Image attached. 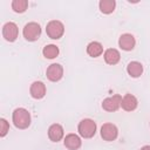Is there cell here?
<instances>
[{"instance_id": "44dd1931", "label": "cell", "mask_w": 150, "mask_h": 150, "mask_svg": "<svg viewBox=\"0 0 150 150\" xmlns=\"http://www.w3.org/2000/svg\"><path fill=\"white\" fill-rule=\"evenodd\" d=\"M139 150H150V145H144V146H142Z\"/></svg>"}, {"instance_id": "9c48e42d", "label": "cell", "mask_w": 150, "mask_h": 150, "mask_svg": "<svg viewBox=\"0 0 150 150\" xmlns=\"http://www.w3.org/2000/svg\"><path fill=\"white\" fill-rule=\"evenodd\" d=\"M29 94L35 100H41L46 95V84L41 81H35L29 88Z\"/></svg>"}, {"instance_id": "277c9868", "label": "cell", "mask_w": 150, "mask_h": 150, "mask_svg": "<svg viewBox=\"0 0 150 150\" xmlns=\"http://www.w3.org/2000/svg\"><path fill=\"white\" fill-rule=\"evenodd\" d=\"M22 35L29 42L36 41L40 38V35H41V27H40V25L38 22H28V23H26L23 29H22Z\"/></svg>"}, {"instance_id": "4fadbf2b", "label": "cell", "mask_w": 150, "mask_h": 150, "mask_svg": "<svg viewBox=\"0 0 150 150\" xmlns=\"http://www.w3.org/2000/svg\"><path fill=\"white\" fill-rule=\"evenodd\" d=\"M138 105V101L136 98V96H134L132 94H125L122 97V103L121 107L123 110L125 111H134Z\"/></svg>"}, {"instance_id": "7a4b0ae2", "label": "cell", "mask_w": 150, "mask_h": 150, "mask_svg": "<svg viewBox=\"0 0 150 150\" xmlns=\"http://www.w3.org/2000/svg\"><path fill=\"white\" fill-rule=\"evenodd\" d=\"M96 123L90 118L82 120L77 125V131L83 138H91L96 134Z\"/></svg>"}, {"instance_id": "3957f363", "label": "cell", "mask_w": 150, "mask_h": 150, "mask_svg": "<svg viewBox=\"0 0 150 150\" xmlns=\"http://www.w3.org/2000/svg\"><path fill=\"white\" fill-rule=\"evenodd\" d=\"M47 35L53 40H59L64 34V26L59 20H50L46 26Z\"/></svg>"}, {"instance_id": "ffe728a7", "label": "cell", "mask_w": 150, "mask_h": 150, "mask_svg": "<svg viewBox=\"0 0 150 150\" xmlns=\"http://www.w3.org/2000/svg\"><path fill=\"white\" fill-rule=\"evenodd\" d=\"M9 131V124L5 118H0V136L5 137Z\"/></svg>"}, {"instance_id": "52a82bcc", "label": "cell", "mask_w": 150, "mask_h": 150, "mask_svg": "<svg viewBox=\"0 0 150 150\" xmlns=\"http://www.w3.org/2000/svg\"><path fill=\"white\" fill-rule=\"evenodd\" d=\"M19 35V28L16 23L9 21L2 26V36L8 42H14Z\"/></svg>"}, {"instance_id": "5bb4252c", "label": "cell", "mask_w": 150, "mask_h": 150, "mask_svg": "<svg viewBox=\"0 0 150 150\" xmlns=\"http://www.w3.org/2000/svg\"><path fill=\"white\" fill-rule=\"evenodd\" d=\"M104 61L105 63L110 64V66H114V64H117L121 60V54L117 49L115 48H108L105 52H104Z\"/></svg>"}, {"instance_id": "5b68a950", "label": "cell", "mask_w": 150, "mask_h": 150, "mask_svg": "<svg viewBox=\"0 0 150 150\" xmlns=\"http://www.w3.org/2000/svg\"><path fill=\"white\" fill-rule=\"evenodd\" d=\"M121 103H122V96L118 94H115L102 101V109L109 112H114L120 109Z\"/></svg>"}, {"instance_id": "8992f818", "label": "cell", "mask_w": 150, "mask_h": 150, "mask_svg": "<svg viewBox=\"0 0 150 150\" xmlns=\"http://www.w3.org/2000/svg\"><path fill=\"white\" fill-rule=\"evenodd\" d=\"M101 137L103 138V141H107V142H112L117 138L118 136V129L115 124L112 123H104L102 127H101Z\"/></svg>"}, {"instance_id": "30bf717a", "label": "cell", "mask_w": 150, "mask_h": 150, "mask_svg": "<svg viewBox=\"0 0 150 150\" xmlns=\"http://www.w3.org/2000/svg\"><path fill=\"white\" fill-rule=\"evenodd\" d=\"M136 45V40L134 38V35L129 34V33H125V34H122L118 39V46L121 47V49L125 50V52H130L134 49Z\"/></svg>"}, {"instance_id": "ac0fdd59", "label": "cell", "mask_w": 150, "mask_h": 150, "mask_svg": "<svg viewBox=\"0 0 150 150\" xmlns=\"http://www.w3.org/2000/svg\"><path fill=\"white\" fill-rule=\"evenodd\" d=\"M59 47L55 45H47L42 49V54L46 59H55L59 55Z\"/></svg>"}, {"instance_id": "9a60e30c", "label": "cell", "mask_w": 150, "mask_h": 150, "mask_svg": "<svg viewBox=\"0 0 150 150\" xmlns=\"http://www.w3.org/2000/svg\"><path fill=\"white\" fill-rule=\"evenodd\" d=\"M127 71H128V74H129L131 77H134V79L139 77V76L142 75V73H143V66H142V63L138 62V61H131V62H129V64L127 66Z\"/></svg>"}, {"instance_id": "6da1fadb", "label": "cell", "mask_w": 150, "mask_h": 150, "mask_svg": "<svg viewBox=\"0 0 150 150\" xmlns=\"http://www.w3.org/2000/svg\"><path fill=\"white\" fill-rule=\"evenodd\" d=\"M12 121L15 128L18 129H27L30 125V114L25 108H16L13 111Z\"/></svg>"}, {"instance_id": "d6986e66", "label": "cell", "mask_w": 150, "mask_h": 150, "mask_svg": "<svg viewBox=\"0 0 150 150\" xmlns=\"http://www.w3.org/2000/svg\"><path fill=\"white\" fill-rule=\"evenodd\" d=\"M27 7H28L27 0H13L12 1V9L15 13H23L26 12Z\"/></svg>"}, {"instance_id": "e0dca14e", "label": "cell", "mask_w": 150, "mask_h": 150, "mask_svg": "<svg viewBox=\"0 0 150 150\" xmlns=\"http://www.w3.org/2000/svg\"><path fill=\"white\" fill-rule=\"evenodd\" d=\"M98 7L103 14H110L115 11L116 1L115 0H101L98 2Z\"/></svg>"}, {"instance_id": "8fae6325", "label": "cell", "mask_w": 150, "mask_h": 150, "mask_svg": "<svg viewBox=\"0 0 150 150\" xmlns=\"http://www.w3.org/2000/svg\"><path fill=\"white\" fill-rule=\"evenodd\" d=\"M64 136V131L61 124L54 123L48 128V137L52 142H60Z\"/></svg>"}, {"instance_id": "7c38bea8", "label": "cell", "mask_w": 150, "mask_h": 150, "mask_svg": "<svg viewBox=\"0 0 150 150\" xmlns=\"http://www.w3.org/2000/svg\"><path fill=\"white\" fill-rule=\"evenodd\" d=\"M63 144L69 150H77V149L81 148L82 141H81L79 135H76V134H68V135H66V137L63 139Z\"/></svg>"}, {"instance_id": "2e32d148", "label": "cell", "mask_w": 150, "mask_h": 150, "mask_svg": "<svg viewBox=\"0 0 150 150\" xmlns=\"http://www.w3.org/2000/svg\"><path fill=\"white\" fill-rule=\"evenodd\" d=\"M103 53V46L98 41H93L87 46V54L91 57H98Z\"/></svg>"}, {"instance_id": "ba28073f", "label": "cell", "mask_w": 150, "mask_h": 150, "mask_svg": "<svg viewBox=\"0 0 150 150\" xmlns=\"http://www.w3.org/2000/svg\"><path fill=\"white\" fill-rule=\"evenodd\" d=\"M47 79L52 82H57L63 76V68L60 63H52L46 70Z\"/></svg>"}]
</instances>
